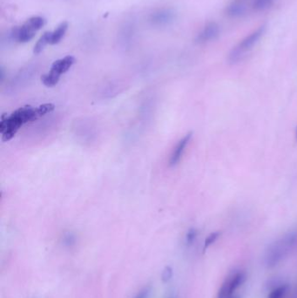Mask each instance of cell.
Here are the masks:
<instances>
[{
    "mask_svg": "<svg viewBox=\"0 0 297 298\" xmlns=\"http://www.w3.org/2000/svg\"><path fill=\"white\" fill-rule=\"evenodd\" d=\"M288 285H282L276 289H274L272 292L270 293L267 298H283L286 293L288 291Z\"/></svg>",
    "mask_w": 297,
    "mask_h": 298,
    "instance_id": "9a60e30c",
    "label": "cell"
},
{
    "mask_svg": "<svg viewBox=\"0 0 297 298\" xmlns=\"http://www.w3.org/2000/svg\"><path fill=\"white\" fill-rule=\"evenodd\" d=\"M68 29V23L67 22H62L61 24L58 25L57 28L51 32V45H57L62 40L66 32Z\"/></svg>",
    "mask_w": 297,
    "mask_h": 298,
    "instance_id": "8fae6325",
    "label": "cell"
},
{
    "mask_svg": "<svg viewBox=\"0 0 297 298\" xmlns=\"http://www.w3.org/2000/svg\"><path fill=\"white\" fill-rule=\"evenodd\" d=\"M75 58L72 55H67L66 57L54 61L48 73L44 74L41 78L43 84L47 88H52L56 86L60 82L61 75L66 73L75 63Z\"/></svg>",
    "mask_w": 297,
    "mask_h": 298,
    "instance_id": "277c9868",
    "label": "cell"
},
{
    "mask_svg": "<svg viewBox=\"0 0 297 298\" xmlns=\"http://www.w3.org/2000/svg\"><path fill=\"white\" fill-rule=\"evenodd\" d=\"M193 132H190L184 136L183 138L180 140V142H178L176 147L174 148L173 153H172L170 160H169V165L170 167H174L177 165L178 163L180 162V159L182 158V155L184 154V151L186 149L187 145L192 139Z\"/></svg>",
    "mask_w": 297,
    "mask_h": 298,
    "instance_id": "ba28073f",
    "label": "cell"
},
{
    "mask_svg": "<svg viewBox=\"0 0 297 298\" xmlns=\"http://www.w3.org/2000/svg\"><path fill=\"white\" fill-rule=\"evenodd\" d=\"M245 12H246V6L240 2H234V3L230 4L226 10L227 14L232 18L240 17L245 13Z\"/></svg>",
    "mask_w": 297,
    "mask_h": 298,
    "instance_id": "7c38bea8",
    "label": "cell"
},
{
    "mask_svg": "<svg viewBox=\"0 0 297 298\" xmlns=\"http://www.w3.org/2000/svg\"><path fill=\"white\" fill-rule=\"evenodd\" d=\"M245 281H246V274L244 272H238L231 278H228L222 284V286L224 287L227 290L228 297L234 295L235 290L239 287L241 286Z\"/></svg>",
    "mask_w": 297,
    "mask_h": 298,
    "instance_id": "9c48e42d",
    "label": "cell"
},
{
    "mask_svg": "<svg viewBox=\"0 0 297 298\" xmlns=\"http://www.w3.org/2000/svg\"><path fill=\"white\" fill-rule=\"evenodd\" d=\"M220 235H221V233H220V232H213V233H211L210 235H208V236L206 238V240H205L203 250L206 251V250H207V248L209 247V246H211L212 244L214 243L216 240H217L218 237H219Z\"/></svg>",
    "mask_w": 297,
    "mask_h": 298,
    "instance_id": "2e32d148",
    "label": "cell"
},
{
    "mask_svg": "<svg viewBox=\"0 0 297 298\" xmlns=\"http://www.w3.org/2000/svg\"><path fill=\"white\" fill-rule=\"evenodd\" d=\"M296 137H297V133H296Z\"/></svg>",
    "mask_w": 297,
    "mask_h": 298,
    "instance_id": "7402d4cb",
    "label": "cell"
},
{
    "mask_svg": "<svg viewBox=\"0 0 297 298\" xmlns=\"http://www.w3.org/2000/svg\"><path fill=\"white\" fill-rule=\"evenodd\" d=\"M150 291V288H145L144 289L141 290V292L139 293L138 295H136L135 298H148Z\"/></svg>",
    "mask_w": 297,
    "mask_h": 298,
    "instance_id": "ffe728a7",
    "label": "cell"
},
{
    "mask_svg": "<svg viewBox=\"0 0 297 298\" xmlns=\"http://www.w3.org/2000/svg\"><path fill=\"white\" fill-rule=\"evenodd\" d=\"M46 24V20L41 16H33L27 19L19 28H12L10 31L9 39L12 41L27 43L35 37L38 31L42 29Z\"/></svg>",
    "mask_w": 297,
    "mask_h": 298,
    "instance_id": "3957f363",
    "label": "cell"
},
{
    "mask_svg": "<svg viewBox=\"0 0 297 298\" xmlns=\"http://www.w3.org/2000/svg\"><path fill=\"white\" fill-rule=\"evenodd\" d=\"M76 237L75 235H73L71 232L66 233V235H64L63 244L64 246L66 247L71 248L75 245Z\"/></svg>",
    "mask_w": 297,
    "mask_h": 298,
    "instance_id": "e0dca14e",
    "label": "cell"
},
{
    "mask_svg": "<svg viewBox=\"0 0 297 298\" xmlns=\"http://www.w3.org/2000/svg\"><path fill=\"white\" fill-rule=\"evenodd\" d=\"M297 241V233H289L274 242L267 250L265 263L268 268H273L288 256Z\"/></svg>",
    "mask_w": 297,
    "mask_h": 298,
    "instance_id": "7a4b0ae2",
    "label": "cell"
},
{
    "mask_svg": "<svg viewBox=\"0 0 297 298\" xmlns=\"http://www.w3.org/2000/svg\"><path fill=\"white\" fill-rule=\"evenodd\" d=\"M219 25L214 22H211L206 24L204 28L198 33L196 37V41L200 44L210 42L219 36Z\"/></svg>",
    "mask_w": 297,
    "mask_h": 298,
    "instance_id": "52a82bcc",
    "label": "cell"
},
{
    "mask_svg": "<svg viewBox=\"0 0 297 298\" xmlns=\"http://www.w3.org/2000/svg\"><path fill=\"white\" fill-rule=\"evenodd\" d=\"M265 32V26L262 25L257 30L253 32L249 36L242 39L238 45H236L229 53L228 61L232 64L237 63L242 59L248 51H250L254 47V45L258 42Z\"/></svg>",
    "mask_w": 297,
    "mask_h": 298,
    "instance_id": "5b68a950",
    "label": "cell"
},
{
    "mask_svg": "<svg viewBox=\"0 0 297 298\" xmlns=\"http://www.w3.org/2000/svg\"><path fill=\"white\" fill-rule=\"evenodd\" d=\"M197 235H198L197 229H189L186 235V244L187 246H190V245H192L195 242V239L197 237Z\"/></svg>",
    "mask_w": 297,
    "mask_h": 298,
    "instance_id": "ac0fdd59",
    "label": "cell"
},
{
    "mask_svg": "<svg viewBox=\"0 0 297 298\" xmlns=\"http://www.w3.org/2000/svg\"><path fill=\"white\" fill-rule=\"evenodd\" d=\"M135 30L134 26L132 24H126L120 31L119 37H120V42L124 47L126 45H130L132 40L134 39Z\"/></svg>",
    "mask_w": 297,
    "mask_h": 298,
    "instance_id": "30bf717a",
    "label": "cell"
},
{
    "mask_svg": "<svg viewBox=\"0 0 297 298\" xmlns=\"http://www.w3.org/2000/svg\"><path fill=\"white\" fill-rule=\"evenodd\" d=\"M273 3L274 0H255L253 7L255 11H264L271 7Z\"/></svg>",
    "mask_w": 297,
    "mask_h": 298,
    "instance_id": "5bb4252c",
    "label": "cell"
},
{
    "mask_svg": "<svg viewBox=\"0 0 297 298\" xmlns=\"http://www.w3.org/2000/svg\"><path fill=\"white\" fill-rule=\"evenodd\" d=\"M173 277V268L170 266H167L161 274V280L163 283H168V281L171 279Z\"/></svg>",
    "mask_w": 297,
    "mask_h": 298,
    "instance_id": "d6986e66",
    "label": "cell"
},
{
    "mask_svg": "<svg viewBox=\"0 0 297 298\" xmlns=\"http://www.w3.org/2000/svg\"><path fill=\"white\" fill-rule=\"evenodd\" d=\"M176 13L172 8L162 7L154 10L148 17V22L154 28H166L174 21Z\"/></svg>",
    "mask_w": 297,
    "mask_h": 298,
    "instance_id": "8992f818",
    "label": "cell"
},
{
    "mask_svg": "<svg viewBox=\"0 0 297 298\" xmlns=\"http://www.w3.org/2000/svg\"><path fill=\"white\" fill-rule=\"evenodd\" d=\"M51 32H45L43 33L42 36L39 38L36 45H34L33 52L35 55H39L45 48L47 45H51Z\"/></svg>",
    "mask_w": 297,
    "mask_h": 298,
    "instance_id": "4fadbf2b",
    "label": "cell"
},
{
    "mask_svg": "<svg viewBox=\"0 0 297 298\" xmlns=\"http://www.w3.org/2000/svg\"><path fill=\"white\" fill-rule=\"evenodd\" d=\"M39 118L36 107H32L30 105L17 109L10 116L2 115L0 121L2 141L8 142L12 140L24 124L37 121Z\"/></svg>",
    "mask_w": 297,
    "mask_h": 298,
    "instance_id": "6da1fadb",
    "label": "cell"
},
{
    "mask_svg": "<svg viewBox=\"0 0 297 298\" xmlns=\"http://www.w3.org/2000/svg\"><path fill=\"white\" fill-rule=\"evenodd\" d=\"M228 298H240V297H238V296H236V295H231V296H229V297Z\"/></svg>",
    "mask_w": 297,
    "mask_h": 298,
    "instance_id": "44dd1931",
    "label": "cell"
}]
</instances>
